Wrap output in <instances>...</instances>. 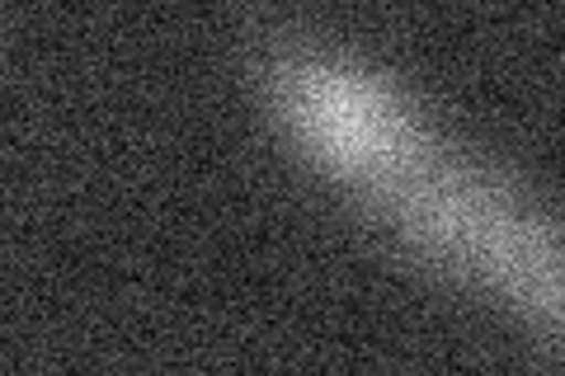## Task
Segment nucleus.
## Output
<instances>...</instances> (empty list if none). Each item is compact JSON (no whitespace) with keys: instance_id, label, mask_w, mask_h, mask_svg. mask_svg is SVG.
I'll return each instance as SVG.
<instances>
[{"instance_id":"obj_1","label":"nucleus","mask_w":565,"mask_h":376,"mask_svg":"<svg viewBox=\"0 0 565 376\" xmlns=\"http://www.w3.org/2000/svg\"><path fill=\"white\" fill-rule=\"evenodd\" d=\"M245 85L269 132L359 212L448 151V137L396 76L302 24H269L245 43Z\"/></svg>"},{"instance_id":"obj_2","label":"nucleus","mask_w":565,"mask_h":376,"mask_svg":"<svg viewBox=\"0 0 565 376\" xmlns=\"http://www.w3.org/2000/svg\"><path fill=\"white\" fill-rule=\"evenodd\" d=\"M363 217L411 264L561 339L565 245L556 212L523 179L448 147Z\"/></svg>"}]
</instances>
